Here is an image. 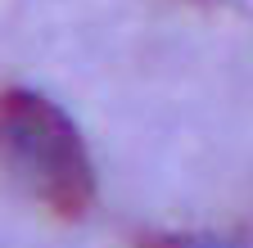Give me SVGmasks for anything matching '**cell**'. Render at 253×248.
<instances>
[{"mask_svg": "<svg viewBox=\"0 0 253 248\" xmlns=\"http://www.w3.org/2000/svg\"><path fill=\"white\" fill-rule=\"evenodd\" d=\"M136 248H253L249 230H226V235H181V230H140Z\"/></svg>", "mask_w": 253, "mask_h": 248, "instance_id": "cell-2", "label": "cell"}, {"mask_svg": "<svg viewBox=\"0 0 253 248\" xmlns=\"http://www.w3.org/2000/svg\"><path fill=\"white\" fill-rule=\"evenodd\" d=\"M0 172L63 221L95 208V163L77 122L32 86L0 90Z\"/></svg>", "mask_w": 253, "mask_h": 248, "instance_id": "cell-1", "label": "cell"}]
</instances>
